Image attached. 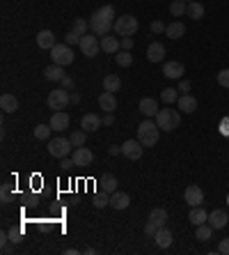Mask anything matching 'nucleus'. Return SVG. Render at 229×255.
<instances>
[{
	"label": "nucleus",
	"mask_w": 229,
	"mask_h": 255,
	"mask_svg": "<svg viewBox=\"0 0 229 255\" xmlns=\"http://www.w3.org/2000/svg\"><path fill=\"white\" fill-rule=\"evenodd\" d=\"M114 7L113 5H103L99 7L92 16H89V30L97 37H106L110 35V30L114 28Z\"/></svg>",
	"instance_id": "nucleus-1"
},
{
	"label": "nucleus",
	"mask_w": 229,
	"mask_h": 255,
	"mask_svg": "<svg viewBox=\"0 0 229 255\" xmlns=\"http://www.w3.org/2000/svg\"><path fill=\"white\" fill-rule=\"evenodd\" d=\"M156 124H158L160 131H174V129H179V124H181V115H179V111L163 108V111L156 113Z\"/></svg>",
	"instance_id": "nucleus-2"
},
{
	"label": "nucleus",
	"mask_w": 229,
	"mask_h": 255,
	"mask_svg": "<svg viewBox=\"0 0 229 255\" xmlns=\"http://www.w3.org/2000/svg\"><path fill=\"white\" fill-rule=\"evenodd\" d=\"M158 124L151 122V120H144V122L138 127V141L144 145V147H154L158 143Z\"/></svg>",
	"instance_id": "nucleus-3"
},
{
	"label": "nucleus",
	"mask_w": 229,
	"mask_h": 255,
	"mask_svg": "<svg viewBox=\"0 0 229 255\" xmlns=\"http://www.w3.org/2000/svg\"><path fill=\"white\" fill-rule=\"evenodd\" d=\"M114 32L119 37H133L138 32V18L133 16V14H124V16L114 18Z\"/></svg>",
	"instance_id": "nucleus-4"
},
{
	"label": "nucleus",
	"mask_w": 229,
	"mask_h": 255,
	"mask_svg": "<svg viewBox=\"0 0 229 255\" xmlns=\"http://www.w3.org/2000/svg\"><path fill=\"white\" fill-rule=\"evenodd\" d=\"M73 51H71L69 44H55L53 48H51V60L55 62V64H60V67H67V64H71L73 62Z\"/></svg>",
	"instance_id": "nucleus-5"
},
{
	"label": "nucleus",
	"mask_w": 229,
	"mask_h": 255,
	"mask_svg": "<svg viewBox=\"0 0 229 255\" xmlns=\"http://www.w3.org/2000/svg\"><path fill=\"white\" fill-rule=\"evenodd\" d=\"M80 51H83V55H87V58H94L99 51H101V37H97L94 32L92 35H83L80 37Z\"/></svg>",
	"instance_id": "nucleus-6"
},
{
	"label": "nucleus",
	"mask_w": 229,
	"mask_h": 255,
	"mask_svg": "<svg viewBox=\"0 0 229 255\" xmlns=\"http://www.w3.org/2000/svg\"><path fill=\"white\" fill-rule=\"evenodd\" d=\"M69 90H64V88H57L53 90L51 95H48V108L51 111H64L67 106H69Z\"/></svg>",
	"instance_id": "nucleus-7"
},
{
	"label": "nucleus",
	"mask_w": 229,
	"mask_h": 255,
	"mask_svg": "<svg viewBox=\"0 0 229 255\" xmlns=\"http://www.w3.org/2000/svg\"><path fill=\"white\" fill-rule=\"evenodd\" d=\"M73 147L71 145V141L69 138H53V141L48 143V154L51 157H55V159H64V157H69V150Z\"/></svg>",
	"instance_id": "nucleus-8"
},
{
	"label": "nucleus",
	"mask_w": 229,
	"mask_h": 255,
	"mask_svg": "<svg viewBox=\"0 0 229 255\" xmlns=\"http://www.w3.org/2000/svg\"><path fill=\"white\" fill-rule=\"evenodd\" d=\"M142 152H144V145H142L138 138H133V141H126L122 145V154L126 159H131V161H138L142 157Z\"/></svg>",
	"instance_id": "nucleus-9"
},
{
	"label": "nucleus",
	"mask_w": 229,
	"mask_h": 255,
	"mask_svg": "<svg viewBox=\"0 0 229 255\" xmlns=\"http://www.w3.org/2000/svg\"><path fill=\"white\" fill-rule=\"evenodd\" d=\"M184 71L186 67L181 64V62H176V60H170L163 64V76L170 80H179V79H184Z\"/></svg>",
	"instance_id": "nucleus-10"
},
{
	"label": "nucleus",
	"mask_w": 229,
	"mask_h": 255,
	"mask_svg": "<svg viewBox=\"0 0 229 255\" xmlns=\"http://www.w3.org/2000/svg\"><path fill=\"white\" fill-rule=\"evenodd\" d=\"M71 159L76 161V168H85V166H89V163L94 161V154H92V150H87V147L83 145V147H73Z\"/></svg>",
	"instance_id": "nucleus-11"
},
{
	"label": "nucleus",
	"mask_w": 229,
	"mask_h": 255,
	"mask_svg": "<svg viewBox=\"0 0 229 255\" xmlns=\"http://www.w3.org/2000/svg\"><path fill=\"white\" fill-rule=\"evenodd\" d=\"M101 124H103V117L97 113H87L83 115V120H80V129L83 131H97V129H101Z\"/></svg>",
	"instance_id": "nucleus-12"
},
{
	"label": "nucleus",
	"mask_w": 229,
	"mask_h": 255,
	"mask_svg": "<svg viewBox=\"0 0 229 255\" xmlns=\"http://www.w3.org/2000/svg\"><path fill=\"white\" fill-rule=\"evenodd\" d=\"M184 198H186V203L190 205V207H197V205L204 203V191L197 184H190L188 189H186Z\"/></svg>",
	"instance_id": "nucleus-13"
},
{
	"label": "nucleus",
	"mask_w": 229,
	"mask_h": 255,
	"mask_svg": "<svg viewBox=\"0 0 229 255\" xmlns=\"http://www.w3.org/2000/svg\"><path fill=\"white\" fill-rule=\"evenodd\" d=\"M172 239H174V235L163 225V228L156 230V235H154V244H156L158 248H170L172 246Z\"/></svg>",
	"instance_id": "nucleus-14"
},
{
	"label": "nucleus",
	"mask_w": 229,
	"mask_h": 255,
	"mask_svg": "<svg viewBox=\"0 0 229 255\" xmlns=\"http://www.w3.org/2000/svg\"><path fill=\"white\" fill-rule=\"evenodd\" d=\"M209 223H211L213 230H222L229 223L227 211H225V209H213L211 214H209Z\"/></svg>",
	"instance_id": "nucleus-15"
},
{
	"label": "nucleus",
	"mask_w": 229,
	"mask_h": 255,
	"mask_svg": "<svg viewBox=\"0 0 229 255\" xmlns=\"http://www.w3.org/2000/svg\"><path fill=\"white\" fill-rule=\"evenodd\" d=\"M69 115L64 113V111H55L53 117H51V127H53V131H64V129H69Z\"/></svg>",
	"instance_id": "nucleus-16"
},
{
	"label": "nucleus",
	"mask_w": 229,
	"mask_h": 255,
	"mask_svg": "<svg viewBox=\"0 0 229 255\" xmlns=\"http://www.w3.org/2000/svg\"><path fill=\"white\" fill-rule=\"evenodd\" d=\"M99 106H101V111H106V113H113L114 108H117V99H114V92H101L99 95Z\"/></svg>",
	"instance_id": "nucleus-17"
},
{
	"label": "nucleus",
	"mask_w": 229,
	"mask_h": 255,
	"mask_svg": "<svg viewBox=\"0 0 229 255\" xmlns=\"http://www.w3.org/2000/svg\"><path fill=\"white\" fill-rule=\"evenodd\" d=\"M131 205V198H129V193H122V191H114L113 195H110V207L113 209H126Z\"/></svg>",
	"instance_id": "nucleus-18"
},
{
	"label": "nucleus",
	"mask_w": 229,
	"mask_h": 255,
	"mask_svg": "<svg viewBox=\"0 0 229 255\" xmlns=\"http://www.w3.org/2000/svg\"><path fill=\"white\" fill-rule=\"evenodd\" d=\"M188 221H190L193 225H202V223H206V221H209V211L204 209L202 205H197V207H193V209H190V214H188Z\"/></svg>",
	"instance_id": "nucleus-19"
},
{
	"label": "nucleus",
	"mask_w": 229,
	"mask_h": 255,
	"mask_svg": "<svg viewBox=\"0 0 229 255\" xmlns=\"http://www.w3.org/2000/svg\"><path fill=\"white\" fill-rule=\"evenodd\" d=\"M147 58H149V62H160L165 58V46L160 42H151L149 48H147Z\"/></svg>",
	"instance_id": "nucleus-20"
},
{
	"label": "nucleus",
	"mask_w": 229,
	"mask_h": 255,
	"mask_svg": "<svg viewBox=\"0 0 229 255\" xmlns=\"http://www.w3.org/2000/svg\"><path fill=\"white\" fill-rule=\"evenodd\" d=\"M55 44H57V42H55L53 30H42V32L37 35V46H39V48H53Z\"/></svg>",
	"instance_id": "nucleus-21"
},
{
	"label": "nucleus",
	"mask_w": 229,
	"mask_h": 255,
	"mask_svg": "<svg viewBox=\"0 0 229 255\" xmlns=\"http://www.w3.org/2000/svg\"><path fill=\"white\" fill-rule=\"evenodd\" d=\"M0 108H2L5 113H16L18 111V99L14 97V95L5 92V95L0 97Z\"/></svg>",
	"instance_id": "nucleus-22"
},
{
	"label": "nucleus",
	"mask_w": 229,
	"mask_h": 255,
	"mask_svg": "<svg viewBox=\"0 0 229 255\" xmlns=\"http://www.w3.org/2000/svg\"><path fill=\"white\" fill-rule=\"evenodd\" d=\"M140 111H142V115H147V117H156V113H158V101L151 97H144L140 101Z\"/></svg>",
	"instance_id": "nucleus-23"
},
{
	"label": "nucleus",
	"mask_w": 229,
	"mask_h": 255,
	"mask_svg": "<svg viewBox=\"0 0 229 255\" xmlns=\"http://www.w3.org/2000/svg\"><path fill=\"white\" fill-rule=\"evenodd\" d=\"M101 51L103 53H117V51H122V44H119V39L117 37H101Z\"/></svg>",
	"instance_id": "nucleus-24"
},
{
	"label": "nucleus",
	"mask_w": 229,
	"mask_h": 255,
	"mask_svg": "<svg viewBox=\"0 0 229 255\" xmlns=\"http://www.w3.org/2000/svg\"><path fill=\"white\" fill-rule=\"evenodd\" d=\"M44 76H46V80H53V83H60L62 79H64V76H67V74H64V69H62L60 64H51V67H46L44 69Z\"/></svg>",
	"instance_id": "nucleus-25"
},
{
	"label": "nucleus",
	"mask_w": 229,
	"mask_h": 255,
	"mask_svg": "<svg viewBox=\"0 0 229 255\" xmlns=\"http://www.w3.org/2000/svg\"><path fill=\"white\" fill-rule=\"evenodd\" d=\"M179 111L181 113H195L197 111V99L190 95H181L179 97Z\"/></svg>",
	"instance_id": "nucleus-26"
},
{
	"label": "nucleus",
	"mask_w": 229,
	"mask_h": 255,
	"mask_svg": "<svg viewBox=\"0 0 229 255\" xmlns=\"http://www.w3.org/2000/svg\"><path fill=\"white\" fill-rule=\"evenodd\" d=\"M211 235H213V228L209 221L202 223V225H195V239H197V241H209Z\"/></svg>",
	"instance_id": "nucleus-27"
},
{
	"label": "nucleus",
	"mask_w": 229,
	"mask_h": 255,
	"mask_svg": "<svg viewBox=\"0 0 229 255\" xmlns=\"http://www.w3.org/2000/svg\"><path fill=\"white\" fill-rule=\"evenodd\" d=\"M165 35H168L170 39H181V37L186 35V26L181 23V21H179V18H176L174 23H170V26H168Z\"/></svg>",
	"instance_id": "nucleus-28"
},
{
	"label": "nucleus",
	"mask_w": 229,
	"mask_h": 255,
	"mask_svg": "<svg viewBox=\"0 0 229 255\" xmlns=\"http://www.w3.org/2000/svg\"><path fill=\"white\" fill-rule=\"evenodd\" d=\"M149 221H154L158 228H163L165 223H168V209L165 207H156V209L149 211Z\"/></svg>",
	"instance_id": "nucleus-29"
},
{
	"label": "nucleus",
	"mask_w": 229,
	"mask_h": 255,
	"mask_svg": "<svg viewBox=\"0 0 229 255\" xmlns=\"http://www.w3.org/2000/svg\"><path fill=\"white\" fill-rule=\"evenodd\" d=\"M119 88H122V79L117 74H108L103 79V90L106 92H119Z\"/></svg>",
	"instance_id": "nucleus-30"
},
{
	"label": "nucleus",
	"mask_w": 229,
	"mask_h": 255,
	"mask_svg": "<svg viewBox=\"0 0 229 255\" xmlns=\"http://www.w3.org/2000/svg\"><path fill=\"white\" fill-rule=\"evenodd\" d=\"M99 184H101V191H103V193L113 195L114 191H117V177H114V175H103Z\"/></svg>",
	"instance_id": "nucleus-31"
},
{
	"label": "nucleus",
	"mask_w": 229,
	"mask_h": 255,
	"mask_svg": "<svg viewBox=\"0 0 229 255\" xmlns=\"http://www.w3.org/2000/svg\"><path fill=\"white\" fill-rule=\"evenodd\" d=\"M190 18H195V21H200V18L204 16V5L202 2H197V0H193V2H188V12H186Z\"/></svg>",
	"instance_id": "nucleus-32"
},
{
	"label": "nucleus",
	"mask_w": 229,
	"mask_h": 255,
	"mask_svg": "<svg viewBox=\"0 0 229 255\" xmlns=\"http://www.w3.org/2000/svg\"><path fill=\"white\" fill-rule=\"evenodd\" d=\"M186 12H188V2H186V0H174V2L170 5V14H172L174 18L184 16Z\"/></svg>",
	"instance_id": "nucleus-33"
},
{
	"label": "nucleus",
	"mask_w": 229,
	"mask_h": 255,
	"mask_svg": "<svg viewBox=\"0 0 229 255\" xmlns=\"http://www.w3.org/2000/svg\"><path fill=\"white\" fill-rule=\"evenodd\" d=\"M114 62H117L119 67H131V64H133L131 51H117V53H114Z\"/></svg>",
	"instance_id": "nucleus-34"
},
{
	"label": "nucleus",
	"mask_w": 229,
	"mask_h": 255,
	"mask_svg": "<svg viewBox=\"0 0 229 255\" xmlns=\"http://www.w3.org/2000/svg\"><path fill=\"white\" fill-rule=\"evenodd\" d=\"M51 131H53V127H51V124H37L32 133H35L37 141H46V138H51Z\"/></svg>",
	"instance_id": "nucleus-35"
},
{
	"label": "nucleus",
	"mask_w": 229,
	"mask_h": 255,
	"mask_svg": "<svg viewBox=\"0 0 229 255\" xmlns=\"http://www.w3.org/2000/svg\"><path fill=\"white\" fill-rule=\"evenodd\" d=\"M87 28H89V23L85 21V18H73V26H71V32H76L78 37H83V35H87Z\"/></svg>",
	"instance_id": "nucleus-36"
},
{
	"label": "nucleus",
	"mask_w": 229,
	"mask_h": 255,
	"mask_svg": "<svg viewBox=\"0 0 229 255\" xmlns=\"http://www.w3.org/2000/svg\"><path fill=\"white\" fill-rule=\"evenodd\" d=\"M160 99H163V104H174V101H179V90L174 88H165L163 92H160Z\"/></svg>",
	"instance_id": "nucleus-37"
},
{
	"label": "nucleus",
	"mask_w": 229,
	"mask_h": 255,
	"mask_svg": "<svg viewBox=\"0 0 229 255\" xmlns=\"http://www.w3.org/2000/svg\"><path fill=\"white\" fill-rule=\"evenodd\" d=\"M92 205H94L97 209H103V207H108V205H110V193H103V191H99V193L92 198Z\"/></svg>",
	"instance_id": "nucleus-38"
},
{
	"label": "nucleus",
	"mask_w": 229,
	"mask_h": 255,
	"mask_svg": "<svg viewBox=\"0 0 229 255\" xmlns=\"http://www.w3.org/2000/svg\"><path fill=\"white\" fill-rule=\"evenodd\" d=\"M85 133H87V131H73V133H69L71 145H73V147H83V145H85Z\"/></svg>",
	"instance_id": "nucleus-39"
},
{
	"label": "nucleus",
	"mask_w": 229,
	"mask_h": 255,
	"mask_svg": "<svg viewBox=\"0 0 229 255\" xmlns=\"http://www.w3.org/2000/svg\"><path fill=\"white\" fill-rule=\"evenodd\" d=\"M215 80H218V85H220V88H227V90H229V69L218 71V76H215Z\"/></svg>",
	"instance_id": "nucleus-40"
},
{
	"label": "nucleus",
	"mask_w": 229,
	"mask_h": 255,
	"mask_svg": "<svg viewBox=\"0 0 229 255\" xmlns=\"http://www.w3.org/2000/svg\"><path fill=\"white\" fill-rule=\"evenodd\" d=\"M21 237H23V230H21V228H12V230H9V241H12V244H18Z\"/></svg>",
	"instance_id": "nucleus-41"
},
{
	"label": "nucleus",
	"mask_w": 229,
	"mask_h": 255,
	"mask_svg": "<svg viewBox=\"0 0 229 255\" xmlns=\"http://www.w3.org/2000/svg\"><path fill=\"white\" fill-rule=\"evenodd\" d=\"M168 30V26L163 23V21H151V32L154 35H158V32H165Z\"/></svg>",
	"instance_id": "nucleus-42"
},
{
	"label": "nucleus",
	"mask_w": 229,
	"mask_h": 255,
	"mask_svg": "<svg viewBox=\"0 0 229 255\" xmlns=\"http://www.w3.org/2000/svg\"><path fill=\"white\" fill-rule=\"evenodd\" d=\"M64 44H69V46H73V44H80V37L76 35V32H67V35H64Z\"/></svg>",
	"instance_id": "nucleus-43"
},
{
	"label": "nucleus",
	"mask_w": 229,
	"mask_h": 255,
	"mask_svg": "<svg viewBox=\"0 0 229 255\" xmlns=\"http://www.w3.org/2000/svg\"><path fill=\"white\" fill-rule=\"evenodd\" d=\"M156 230H158V225H156L154 221H147V225H144V235H147V237H154Z\"/></svg>",
	"instance_id": "nucleus-44"
},
{
	"label": "nucleus",
	"mask_w": 229,
	"mask_h": 255,
	"mask_svg": "<svg viewBox=\"0 0 229 255\" xmlns=\"http://www.w3.org/2000/svg\"><path fill=\"white\" fill-rule=\"evenodd\" d=\"M119 44H122V51H131L135 42H133V37H122V39H119Z\"/></svg>",
	"instance_id": "nucleus-45"
},
{
	"label": "nucleus",
	"mask_w": 229,
	"mask_h": 255,
	"mask_svg": "<svg viewBox=\"0 0 229 255\" xmlns=\"http://www.w3.org/2000/svg\"><path fill=\"white\" fill-rule=\"evenodd\" d=\"M218 253H220V255H229V237L222 239L220 244H218Z\"/></svg>",
	"instance_id": "nucleus-46"
},
{
	"label": "nucleus",
	"mask_w": 229,
	"mask_h": 255,
	"mask_svg": "<svg viewBox=\"0 0 229 255\" xmlns=\"http://www.w3.org/2000/svg\"><path fill=\"white\" fill-rule=\"evenodd\" d=\"M12 203V193H9V184H2V205Z\"/></svg>",
	"instance_id": "nucleus-47"
},
{
	"label": "nucleus",
	"mask_w": 229,
	"mask_h": 255,
	"mask_svg": "<svg viewBox=\"0 0 229 255\" xmlns=\"http://www.w3.org/2000/svg\"><path fill=\"white\" fill-rule=\"evenodd\" d=\"M76 166V161H73V159H60V168H64V170H69V168H73Z\"/></svg>",
	"instance_id": "nucleus-48"
},
{
	"label": "nucleus",
	"mask_w": 229,
	"mask_h": 255,
	"mask_svg": "<svg viewBox=\"0 0 229 255\" xmlns=\"http://www.w3.org/2000/svg\"><path fill=\"white\" fill-rule=\"evenodd\" d=\"M179 92H184V95H188V92H190V80L181 79V83H179Z\"/></svg>",
	"instance_id": "nucleus-49"
},
{
	"label": "nucleus",
	"mask_w": 229,
	"mask_h": 255,
	"mask_svg": "<svg viewBox=\"0 0 229 255\" xmlns=\"http://www.w3.org/2000/svg\"><path fill=\"white\" fill-rule=\"evenodd\" d=\"M60 85L64 90H71V88H73V79H71V76H64V79L60 80Z\"/></svg>",
	"instance_id": "nucleus-50"
},
{
	"label": "nucleus",
	"mask_w": 229,
	"mask_h": 255,
	"mask_svg": "<svg viewBox=\"0 0 229 255\" xmlns=\"http://www.w3.org/2000/svg\"><path fill=\"white\" fill-rule=\"evenodd\" d=\"M113 122H114V115H113V113H106V115H103V124H106V127H110Z\"/></svg>",
	"instance_id": "nucleus-51"
},
{
	"label": "nucleus",
	"mask_w": 229,
	"mask_h": 255,
	"mask_svg": "<svg viewBox=\"0 0 229 255\" xmlns=\"http://www.w3.org/2000/svg\"><path fill=\"white\" fill-rule=\"evenodd\" d=\"M108 152H110V154H122V147H114V145H113Z\"/></svg>",
	"instance_id": "nucleus-52"
},
{
	"label": "nucleus",
	"mask_w": 229,
	"mask_h": 255,
	"mask_svg": "<svg viewBox=\"0 0 229 255\" xmlns=\"http://www.w3.org/2000/svg\"><path fill=\"white\" fill-rule=\"evenodd\" d=\"M186 2H193V0H186Z\"/></svg>",
	"instance_id": "nucleus-53"
}]
</instances>
